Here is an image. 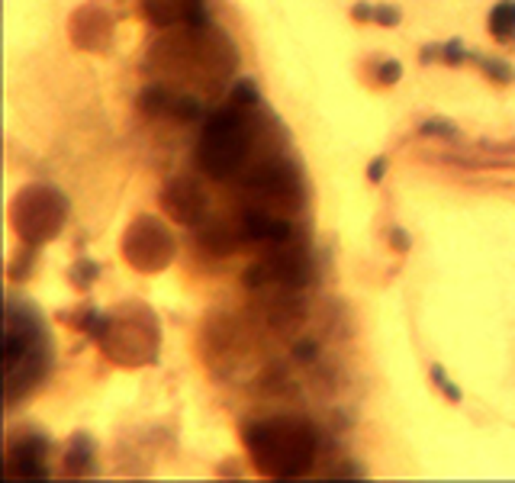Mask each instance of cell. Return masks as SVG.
Listing matches in <instances>:
<instances>
[{
	"mask_svg": "<svg viewBox=\"0 0 515 483\" xmlns=\"http://www.w3.org/2000/svg\"><path fill=\"white\" fill-rule=\"evenodd\" d=\"M386 171H390V158H386V155H374L371 165H367V181L380 184L386 177Z\"/></svg>",
	"mask_w": 515,
	"mask_h": 483,
	"instance_id": "obj_24",
	"label": "cell"
},
{
	"mask_svg": "<svg viewBox=\"0 0 515 483\" xmlns=\"http://www.w3.org/2000/svg\"><path fill=\"white\" fill-rule=\"evenodd\" d=\"M473 58H477V55L470 52L461 39H447V42H441L438 61H445V65H464V61H473Z\"/></svg>",
	"mask_w": 515,
	"mask_h": 483,
	"instance_id": "obj_19",
	"label": "cell"
},
{
	"mask_svg": "<svg viewBox=\"0 0 515 483\" xmlns=\"http://www.w3.org/2000/svg\"><path fill=\"white\" fill-rule=\"evenodd\" d=\"M480 65V71H483L490 81H496V84H512L515 81V68L509 65L506 58H492V55H477L473 58Z\"/></svg>",
	"mask_w": 515,
	"mask_h": 483,
	"instance_id": "obj_17",
	"label": "cell"
},
{
	"mask_svg": "<svg viewBox=\"0 0 515 483\" xmlns=\"http://www.w3.org/2000/svg\"><path fill=\"white\" fill-rule=\"evenodd\" d=\"M158 341H161V329L155 313L148 306H142V303H132V306L122 310V316L113 313V325L103 335L100 348L106 351L110 361L126 364V368H139V364H152L158 358Z\"/></svg>",
	"mask_w": 515,
	"mask_h": 483,
	"instance_id": "obj_5",
	"label": "cell"
},
{
	"mask_svg": "<svg viewBox=\"0 0 515 483\" xmlns=\"http://www.w3.org/2000/svg\"><path fill=\"white\" fill-rule=\"evenodd\" d=\"M374 23L377 26H400L402 23L400 7H393V4H377V7H374Z\"/></svg>",
	"mask_w": 515,
	"mask_h": 483,
	"instance_id": "obj_23",
	"label": "cell"
},
{
	"mask_svg": "<svg viewBox=\"0 0 515 483\" xmlns=\"http://www.w3.org/2000/svg\"><path fill=\"white\" fill-rule=\"evenodd\" d=\"M113 39V20L97 7H81L71 16V42L84 52H100Z\"/></svg>",
	"mask_w": 515,
	"mask_h": 483,
	"instance_id": "obj_10",
	"label": "cell"
},
{
	"mask_svg": "<svg viewBox=\"0 0 515 483\" xmlns=\"http://www.w3.org/2000/svg\"><path fill=\"white\" fill-rule=\"evenodd\" d=\"M261 100V94H258V84L251 81V77H242V81L232 84V104L235 106H251Z\"/></svg>",
	"mask_w": 515,
	"mask_h": 483,
	"instance_id": "obj_21",
	"label": "cell"
},
{
	"mask_svg": "<svg viewBox=\"0 0 515 483\" xmlns=\"http://www.w3.org/2000/svg\"><path fill=\"white\" fill-rule=\"evenodd\" d=\"M52 364L46 319L26 300H7V329H4V380L7 403L13 406L23 393L36 390Z\"/></svg>",
	"mask_w": 515,
	"mask_h": 483,
	"instance_id": "obj_1",
	"label": "cell"
},
{
	"mask_svg": "<svg viewBox=\"0 0 515 483\" xmlns=\"http://www.w3.org/2000/svg\"><path fill=\"white\" fill-rule=\"evenodd\" d=\"M419 136L422 139H438V142H461V126L445 116H428V120L419 126Z\"/></svg>",
	"mask_w": 515,
	"mask_h": 483,
	"instance_id": "obj_15",
	"label": "cell"
},
{
	"mask_svg": "<svg viewBox=\"0 0 515 483\" xmlns=\"http://www.w3.org/2000/svg\"><path fill=\"white\" fill-rule=\"evenodd\" d=\"M200 242H203V249H210L212 255H229V251H235L232 229H226L222 222H212V226H206L203 235H200Z\"/></svg>",
	"mask_w": 515,
	"mask_h": 483,
	"instance_id": "obj_16",
	"label": "cell"
},
{
	"mask_svg": "<svg viewBox=\"0 0 515 483\" xmlns=\"http://www.w3.org/2000/svg\"><path fill=\"white\" fill-rule=\"evenodd\" d=\"M428 377H432V384L438 387L441 393H445V400H451V403H461L464 400V393H461V387L454 384V380L447 377V370H445V364H432L428 368Z\"/></svg>",
	"mask_w": 515,
	"mask_h": 483,
	"instance_id": "obj_18",
	"label": "cell"
},
{
	"mask_svg": "<svg viewBox=\"0 0 515 483\" xmlns=\"http://www.w3.org/2000/svg\"><path fill=\"white\" fill-rule=\"evenodd\" d=\"M248 149H251V139H248L245 116L232 104L229 110H216L206 120L193 155H197V168L210 181H229L232 174L242 171L245 158H248Z\"/></svg>",
	"mask_w": 515,
	"mask_h": 483,
	"instance_id": "obj_3",
	"label": "cell"
},
{
	"mask_svg": "<svg viewBox=\"0 0 515 483\" xmlns=\"http://www.w3.org/2000/svg\"><path fill=\"white\" fill-rule=\"evenodd\" d=\"M310 280V261L300 249H290L287 245H277V251H271L267 258L255 261V265L245 271V287L248 290H265L271 284L277 287H303Z\"/></svg>",
	"mask_w": 515,
	"mask_h": 483,
	"instance_id": "obj_7",
	"label": "cell"
},
{
	"mask_svg": "<svg viewBox=\"0 0 515 483\" xmlns=\"http://www.w3.org/2000/svg\"><path fill=\"white\" fill-rule=\"evenodd\" d=\"M242 232L251 242H274V245H287L293 239V226L287 219H277L271 213L258 210V206L242 213Z\"/></svg>",
	"mask_w": 515,
	"mask_h": 483,
	"instance_id": "obj_12",
	"label": "cell"
},
{
	"mask_svg": "<svg viewBox=\"0 0 515 483\" xmlns=\"http://www.w3.org/2000/svg\"><path fill=\"white\" fill-rule=\"evenodd\" d=\"M438 55H441V42H428V46H422V65L438 61Z\"/></svg>",
	"mask_w": 515,
	"mask_h": 483,
	"instance_id": "obj_28",
	"label": "cell"
},
{
	"mask_svg": "<svg viewBox=\"0 0 515 483\" xmlns=\"http://www.w3.org/2000/svg\"><path fill=\"white\" fill-rule=\"evenodd\" d=\"M71 284H75L77 290H87L94 284V280L100 277V268L94 265V261H75V268H71Z\"/></svg>",
	"mask_w": 515,
	"mask_h": 483,
	"instance_id": "obj_20",
	"label": "cell"
},
{
	"mask_svg": "<svg viewBox=\"0 0 515 483\" xmlns=\"http://www.w3.org/2000/svg\"><path fill=\"white\" fill-rule=\"evenodd\" d=\"M68 222V200L52 184H30L10 203V226L23 245L39 249L52 242Z\"/></svg>",
	"mask_w": 515,
	"mask_h": 483,
	"instance_id": "obj_4",
	"label": "cell"
},
{
	"mask_svg": "<svg viewBox=\"0 0 515 483\" xmlns=\"http://www.w3.org/2000/svg\"><path fill=\"white\" fill-rule=\"evenodd\" d=\"M374 7H377V4H367V0L355 4V7H351V20H355V23H374Z\"/></svg>",
	"mask_w": 515,
	"mask_h": 483,
	"instance_id": "obj_27",
	"label": "cell"
},
{
	"mask_svg": "<svg viewBox=\"0 0 515 483\" xmlns=\"http://www.w3.org/2000/svg\"><path fill=\"white\" fill-rule=\"evenodd\" d=\"M158 206L177 226H200L206 219V194L187 177L167 181L158 194Z\"/></svg>",
	"mask_w": 515,
	"mask_h": 483,
	"instance_id": "obj_9",
	"label": "cell"
},
{
	"mask_svg": "<svg viewBox=\"0 0 515 483\" xmlns=\"http://www.w3.org/2000/svg\"><path fill=\"white\" fill-rule=\"evenodd\" d=\"M4 477L7 480H42L49 477V438L26 432L13 438L4 454Z\"/></svg>",
	"mask_w": 515,
	"mask_h": 483,
	"instance_id": "obj_8",
	"label": "cell"
},
{
	"mask_svg": "<svg viewBox=\"0 0 515 483\" xmlns=\"http://www.w3.org/2000/svg\"><path fill=\"white\" fill-rule=\"evenodd\" d=\"M490 32L492 39H500V42H509L515 39V0H500L496 7L490 10Z\"/></svg>",
	"mask_w": 515,
	"mask_h": 483,
	"instance_id": "obj_14",
	"label": "cell"
},
{
	"mask_svg": "<svg viewBox=\"0 0 515 483\" xmlns=\"http://www.w3.org/2000/svg\"><path fill=\"white\" fill-rule=\"evenodd\" d=\"M316 355H319V345L312 339H303V341H296V345H293V358H296V361H316Z\"/></svg>",
	"mask_w": 515,
	"mask_h": 483,
	"instance_id": "obj_26",
	"label": "cell"
},
{
	"mask_svg": "<svg viewBox=\"0 0 515 483\" xmlns=\"http://www.w3.org/2000/svg\"><path fill=\"white\" fill-rule=\"evenodd\" d=\"M120 251L136 271L158 274L174 261V239L155 216H139L122 232Z\"/></svg>",
	"mask_w": 515,
	"mask_h": 483,
	"instance_id": "obj_6",
	"label": "cell"
},
{
	"mask_svg": "<svg viewBox=\"0 0 515 483\" xmlns=\"http://www.w3.org/2000/svg\"><path fill=\"white\" fill-rule=\"evenodd\" d=\"M242 438L255 468L267 477L290 480V477L306 474L316 460L319 438L306 419H293V415L258 419V422L245 425Z\"/></svg>",
	"mask_w": 515,
	"mask_h": 483,
	"instance_id": "obj_2",
	"label": "cell"
},
{
	"mask_svg": "<svg viewBox=\"0 0 515 483\" xmlns=\"http://www.w3.org/2000/svg\"><path fill=\"white\" fill-rule=\"evenodd\" d=\"M386 239H390V245H393V251H400V255H406V251L412 249V239H409V232L402 226H393L390 232H386Z\"/></svg>",
	"mask_w": 515,
	"mask_h": 483,
	"instance_id": "obj_25",
	"label": "cell"
},
{
	"mask_svg": "<svg viewBox=\"0 0 515 483\" xmlns=\"http://www.w3.org/2000/svg\"><path fill=\"white\" fill-rule=\"evenodd\" d=\"M145 16L155 26H203L206 23V0H142Z\"/></svg>",
	"mask_w": 515,
	"mask_h": 483,
	"instance_id": "obj_11",
	"label": "cell"
},
{
	"mask_svg": "<svg viewBox=\"0 0 515 483\" xmlns=\"http://www.w3.org/2000/svg\"><path fill=\"white\" fill-rule=\"evenodd\" d=\"M94 454H97L94 438L91 435H75L71 438V445H68V451H65V470H68V474H91L94 470Z\"/></svg>",
	"mask_w": 515,
	"mask_h": 483,
	"instance_id": "obj_13",
	"label": "cell"
},
{
	"mask_svg": "<svg viewBox=\"0 0 515 483\" xmlns=\"http://www.w3.org/2000/svg\"><path fill=\"white\" fill-rule=\"evenodd\" d=\"M402 81V65L396 58H380V65H377V84H383V87H393V84H400Z\"/></svg>",
	"mask_w": 515,
	"mask_h": 483,
	"instance_id": "obj_22",
	"label": "cell"
}]
</instances>
